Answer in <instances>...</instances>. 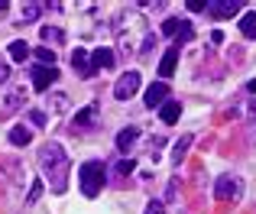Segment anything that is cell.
I'll return each mask as SVG.
<instances>
[{
    "instance_id": "cell-25",
    "label": "cell",
    "mask_w": 256,
    "mask_h": 214,
    "mask_svg": "<svg viewBox=\"0 0 256 214\" xmlns=\"http://www.w3.org/2000/svg\"><path fill=\"white\" fill-rule=\"evenodd\" d=\"M30 120H32V126H46V114L42 110H30Z\"/></svg>"
},
{
    "instance_id": "cell-4",
    "label": "cell",
    "mask_w": 256,
    "mask_h": 214,
    "mask_svg": "<svg viewBox=\"0 0 256 214\" xmlns=\"http://www.w3.org/2000/svg\"><path fill=\"white\" fill-rule=\"evenodd\" d=\"M140 88V72H126V75L117 78V84H114V98L117 101H130L133 94H136Z\"/></svg>"
},
{
    "instance_id": "cell-11",
    "label": "cell",
    "mask_w": 256,
    "mask_h": 214,
    "mask_svg": "<svg viewBox=\"0 0 256 214\" xmlns=\"http://www.w3.org/2000/svg\"><path fill=\"white\" fill-rule=\"evenodd\" d=\"M208 10L211 13H218V16H230V13H237L240 10V0H208Z\"/></svg>"
},
{
    "instance_id": "cell-17",
    "label": "cell",
    "mask_w": 256,
    "mask_h": 214,
    "mask_svg": "<svg viewBox=\"0 0 256 214\" xmlns=\"http://www.w3.org/2000/svg\"><path fill=\"white\" fill-rule=\"evenodd\" d=\"M26 101V91L23 88H16V91H10V94H6V110H16L20 104Z\"/></svg>"
},
{
    "instance_id": "cell-6",
    "label": "cell",
    "mask_w": 256,
    "mask_h": 214,
    "mask_svg": "<svg viewBox=\"0 0 256 214\" xmlns=\"http://www.w3.org/2000/svg\"><path fill=\"white\" fill-rule=\"evenodd\" d=\"M146 107H162L166 101H169V84L166 82H156V84H150V88H146Z\"/></svg>"
},
{
    "instance_id": "cell-29",
    "label": "cell",
    "mask_w": 256,
    "mask_h": 214,
    "mask_svg": "<svg viewBox=\"0 0 256 214\" xmlns=\"http://www.w3.org/2000/svg\"><path fill=\"white\" fill-rule=\"evenodd\" d=\"M162 211H166V208H162V202H152L150 208H146V214H162Z\"/></svg>"
},
{
    "instance_id": "cell-1",
    "label": "cell",
    "mask_w": 256,
    "mask_h": 214,
    "mask_svg": "<svg viewBox=\"0 0 256 214\" xmlns=\"http://www.w3.org/2000/svg\"><path fill=\"white\" fill-rule=\"evenodd\" d=\"M39 162H42V176L46 182H49V188L56 192V195H62L65 188H68V156H65V150L58 143H49L39 150Z\"/></svg>"
},
{
    "instance_id": "cell-12",
    "label": "cell",
    "mask_w": 256,
    "mask_h": 214,
    "mask_svg": "<svg viewBox=\"0 0 256 214\" xmlns=\"http://www.w3.org/2000/svg\"><path fill=\"white\" fill-rule=\"evenodd\" d=\"M178 117H182V104L178 101H166L159 107V120H162V124H178Z\"/></svg>"
},
{
    "instance_id": "cell-26",
    "label": "cell",
    "mask_w": 256,
    "mask_h": 214,
    "mask_svg": "<svg viewBox=\"0 0 256 214\" xmlns=\"http://www.w3.org/2000/svg\"><path fill=\"white\" fill-rule=\"evenodd\" d=\"M178 36H182V42H188V39H192V23H185V20H182V26H178Z\"/></svg>"
},
{
    "instance_id": "cell-7",
    "label": "cell",
    "mask_w": 256,
    "mask_h": 214,
    "mask_svg": "<svg viewBox=\"0 0 256 214\" xmlns=\"http://www.w3.org/2000/svg\"><path fill=\"white\" fill-rule=\"evenodd\" d=\"M72 68L78 72V78H91L94 75V68H91V52L75 49V52H72Z\"/></svg>"
},
{
    "instance_id": "cell-9",
    "label": "cell",
    "mask_w": 256,
    "mask_h": 214,
    "mask_svg": "<svg viewBox=\"0 0 256 214\" xmlns=\"http://www.w3.org/2000/svg\"><path fill=\"white\" fill-rule=\"evenodd\" d=\"M110 65H114V52L104 49V46H98V49L91 52V68L94 72H104V68H110Z\"/></svg>"
},
{
    "instance_id": "cell-20",
    "label": "cell",
    "mask_w": 256,
    "mask_h": 214,
    "mask_svg": "<svg viewBox=\"0 0 256 214\" xmlns=\"http://www.w3.org/2000/svg\"><path fill=\"white\" fill-rule=\"evenodd\" d=\"M42 39H46V42H62L65 32L58 30V26H42Z\"/></svg>"
},
{
    "instance_id": "cell-14",
    "label": "cell",
    "mask_w": 256,
    "mask_h": 214,
    "mask_svg": "<svg viewBox=\"0 0 256 214\" xmlns=\"http://www.w3.org/2000/svg\"><path fill=\"white\" fill-rule=\"evenodd\" d=\"M192 140H194V136H192V133H185V136H182V140H178V143H175V150H172V162H175V166H178V162H182V159H185V156H188V146H192Z\"/></svg>"
},
{
    "instance_id": "cell-27",
    "label": "cell",
    "mask_w": 256,
    "mask_h": 214,
    "mask_svg": "<svg viewBox=\"0 0 256 214\" xmlns=\"http://www.w3.org/2000/svg\"><path fill=\"white\" fill-rule=\"evenodd\" d=\"M188 10H192V13H201V10H208V0H188Z\"/></svg>"
},
{
    "instance_id": "cell-24",
    "label": "cell",
    "mask_w": 256,
    "mask_h": 214,
    "mask_svg": "<svg viewBox=\"0 0 256 214\" xmlns=\"http://www.w3.org/2000/svg\"><path fill=\"white\" fill-rule=\"evenodd\" d=\"M39 195H42V182H32V185H30V198H26V202L32 204V202H36Z\"/></svg>"
},
{
    "instance_id": "cell-2",
    "label": "cell",
    "mask_w": 256,
    "mask_h": 214,
    "mask_svg": "<svg viewBox=\"0 0 256 214\" xmlns=\"http://www.w3.org/2000/svg\"><path fill=\"white\" fill-rule=\"evenodd\" d=\"M78 182H82V195L84 198H98L100 188L107 185V166L100 159H88L78 172Z\"/></svg>"
},
{
    "instance_id": "cell-28",
    "label": "cell",
    "mask_w": 256,
    "mask_h": 214,
    "mask_svg": "<svg viewBox=\"0 0 256 214\" xmlns=\"http://www.w3.org/2000/svg\"><path fill=\"white\" fill-rule=\"evenodd\" d=\"M10 72H13V68H10V65H6V62H0V84H4V82H6V78H10Z\"/></svg>"
},
{
    "instance_id": "cell-5",
    "label": "cell",
    "mask_w": 256,
    "mask_h": 214,
    "mask_svg": "<svg viewBox=\"0 0 256 214\" xmlns=\"http://www.w3.org/2000/svg\"><path fill=\"white\" fill-rule=\"evenodd\" d=\"M58 82V68L56 65H36L32 68V88L36 91H49Z\"/></svg>"
},
{
    "instance_id": "cell-10",
    "label": "cell",
    "mask_w": 256,
    "mask_h": 214,
    "mask_svg": "<svg viewBox=\"0 0 256 214\" xmlns=\"http://www.w3.org/2000/svg\"><path fill=\"white\" fill-rule=\"evenodd\" d=\"M94 114H98V104H88L84 110H78V114H75L72 126H75V130H88V126L94 124Z\"/></svg>"
},
{
    "instance_id": "cell-21",
    "label": "cell",
    "mask_w": 256,
    "mask_h": 214,
    "mask_svg": "<svg viewBox=\"0 0 256 214\" xmlns=\"http://www.w3.org/2000/svg\"><path fill=\"white\" fill-rule=\"evenodd\" d=\"M133 169H136V162H133V159H120V162L114 166V172H117V178H126V176H130Z\"/></svg>"
},
{
    "instance_id": "cell-32",
    "label": "cell",
    "mask_w": 256,
    "mask_h": 214,
    "mask_svg": "<svg viewBox=\"0 0 256 214\" xmlns=\"http://www.w3.org/2000/svg\"><path fill=\"white\" fill-rule=\"evenodd\" d=\"M0 10H6V0H0Z\"/></svg>"
},
{
    "instance_id": "cell-8",
    "label": "cell",
    "mask_w": 256,
    "mask_h": 214,
    "mask_svg": "<svg viewBox=\"0 0 256 214\" xmlns=\"http://www.w3.org/2000/svg\"><path fill=\"white\" fill-rule=\"evenodd\" d=\"M178 56H182V42L169 46V52H166L162 62H159V75H162V78H169L172 72H175V65H178Z\"/></svg>"
},
{
    "instance_id": "cell-31",
    "label": "cell",
    "mask_w": 256,
    "mask_h": 214,
    "mask_svg": "<svg viewBox=\"0 0 256 214\" xmlns=\"http://www.w3.org/2000/svg\"><path fill=\"white\" fill-rule=\"evenodd\" d=\"M250 114H253V120H256V101H253V104H250Z\"/></svg>"
},
{
    "instance_id": "cell-19",
    "label": "cell",
    "mask_w": 256,
    "mask_h": 214,
    "mask_svg": "<svg viewBox=\"0 0 256 214\" xmlns=\"http://www.w3.org/2000/svg\"><path fill=\"white\" fill-rule=\"evenodd\" d=\"M26 56H30V46H26V42H20V39H16V42H10V58L23 62Z\"/></svg>"
},
{
    "instance_id": "cell-3",
    "label": "cell",
    "mask_w": 256,
    "mask_h": 214,
    "mask_svg": "<svg viewBox=\"0 0 256 214\" xmlns=\"http://www.w3.org/2000/svg\"><path fill=\"white\" fill-rule=\"evenodd\" d=\"M214 195H218L220 202H237V198L244 195V182H240L237 176H220L218 185H214Z\"/></svg>"
},
{
    "instance_id": "cell-22",
    "label": "cell",
    "mask_w": 256,
    "mask_h": 214,
    "mask_svg": "<svg viewBox=\"0 0 256 214\" xmlns=\"http://www.w3.org/2000/svg\"><path fill=\"white\" fill-rule=\"evenodd\" d=\"M36 62L39 65H56V52L46 49V46H39V49H36Z\"/></svg>"
},
{
    "instance_id": "cell-16",
    "label": "cell",
    "mask_w": 256,
    "mask_h": 214,
    "mask_svg": "<svg viewBox=\"0 0 256 214\" xmlns=\"http://www.w3.org/2000/svg\"><path fill=\"white\" fill-rule=\"evenodd\" d=\"M30 140H32V133L26 130V126H13V130H10V143L13 146H26Z\"/></svg>"
},
{
    "instance_id": "cell-15",
    "label": "cell",
    "mask_w": 256,
    "mask_h": 214,
    "mask_svg": "<svg viewBox=\"0 0 256 214\" xmlns=\"http://www.w3.org/2000/svg\"><path fill=\"white\" fill-rule=\"evenodd\" d=\"M240 32L246 39H256V13H244L240 16Z\"/></svg>"
},
{
    "instance_id": "cell-13",
    "label": "cell",
    "mask_w": 256,
    "mask_h": 214,
    "mask_svg": "<svg viewBox=\"0 0 256 214\" xmlns=\"http://www.w3.org/2000/svg\"><path fill=\"white\" fill-rule=\"evenodd\" d=\"M136 136H140V130H136V126H124V130L117 133V150H120V152H126L133 143H136Z\"/></svg>"
},
{
    "instance_id": "cell-18",
    "label": "cell",
    "mask_w": 256,
    "mask_h": 214,
    "mask_svg": "<svg viewBox=\"0 0 256 214\" xmlns=\"http://www.w3.org/2000/svg\"><path fill=\"white\" fill-rule=\"evenodd\" d=\"M39 13H42V6H39V4H23V23H36Z\"/></svg>"
},
{
    "instance_id": "cell-23",
    "label": "cell",
    "mask_w": 256,
    "mask_h": 214,
    "mask_svg": "<svg viewBox=\"0 0 256 214\" xmlns=\"http://www.w3.org/2000/svg\"><path fill=\"white\" fill-rule=\"evenodd\" d=\"M178 26H182V23L172 16V20H166V23H162V32H166V36H175V32H178Z\"/></svg>"
},
{
    "instance_id": "cell-30",
    "label": "cell",
    "mask_w": 256,
    "mask_h": 214,
    "mask_svg": "<svg viewBox=\"0 0 256 214\" xmlns=\"http://www.w3.org/2000/svg\"><path fill=\"white\" fill-rule=\"evenodd\" d=\"M246 91H250V94H256V78H253V82H246Z\"/></svg>"
}]
</instances>
